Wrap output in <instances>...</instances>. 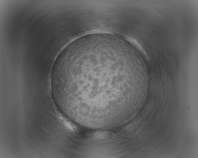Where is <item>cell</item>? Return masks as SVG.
Returning a JSON list of instances; mask_svg holds the SVG:
<instances>
[{
    "instance_id": "cell-1",
    "label": "cell",
    "mask_w": 198,
    "mask_h": 158,
    "mask_svg": "<svg viewBox=\"0 0 198 158\" xmlns=\"http://www.w3.org/2000/svg\"><path fill=\"white\" fill-rule=\"evenodd\" d=\"M128 40L132 44L134 45L138 49H139V50L142 52L143 55H144L147 58H148V57L147 56L146 53L145 51L144 50L141 46V45L137 42L136 39H135L133 38H129Z\"/></svg>"
}]
</instances>
